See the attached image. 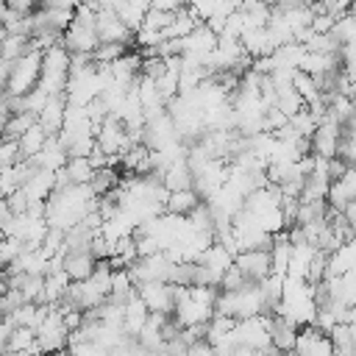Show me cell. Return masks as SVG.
<instances>
[{
	"instance_id": "603a6c76",
	"label": "cell",
	"mask_w": 356,
	"mask_h": 356,
	"mask_svg": "<svg viewBox=\"0 0 356 356\" xmlns=\"http://www.w3.org/2000/svg\"><path fill=\"white\" fill-rule=\"evenodd\" d=\"M125 50H128V44H120V42H100L89 56H92V64H111V61L120 58Z\"/></svg>"
},
{
	"instance_id": "7c38bea8",
	"label": "cell",
	"mask_w": 356,
	"mask_h": 356,
	"mask_svg": "<svg viewBox=\"0 0 356 356\" xmlns=\"http://www.w3.org/2000/svg\"><path fill=\"white\" fill-rule=\"evenodd\" d=\"M295 339H298V325L281 314H270V345L278 353H286L295 350Z\"/></svg>"
},
{
	"instance_id": "cb8c5ba5",
	"label": "cell",
	"mask_w": 356,
	"mask_h": 356,
	"mask_svg": "<svg viewBox=\"0 0 356 356\" xmlns=\"http://www.w3.org/2000/svg\"><path fill=\"white\" fill-rule=\"evenodd\" d=\"M42 17H44V25L50 31L64 33L67 25L72 22V8H42Z\"/></svg>"
},
{
	"instance_id": "d6986e66",
	"label": "cell",
	"mask_w": 356,
	"mask_h": 356,
	"mask_svg": "<svg viewBox=\"0 0 356 356\" xmlns=\"http://www.w3.org/2000/svg\"><path fill=\"white\" fill-rule=\"evenodd\" d=\"M44 139H47V134L39 128V122H33L19 139H17V147H19V159H33L39 150H42V145H44Z\"/></svg>"
},
{
	"instance_id": "277c9868",
	"label": "cell",
	"mask_w": 356,
	"mask_h": 356,
	"mask_svg": "<svg viewBox=\"0 0 356 356\" xmlns=\"http://www.w3.org/2000/svg\"><path fill=\"white\" fill-rule=\"evenodd\" d=\"M136 295L142 298L147 312L172 314V306H175V298H178V286H172L167 281H145V284H136Z\"/></svg>"
},
{
	"instance_id": "8fae6325",
	"label": "cell",
	"mask_w": 356,
	"mask_h": 356,
	"mask_svg": "<svg viewBox=\"0 0 356 356\" xmlns=\"http://www.w3.org/2000/svg\"><path fill=\"white\" fill-rule=\"evenodd\" d=\"M19 189L25 192L28 203L47 200V197H50V192L56 189V172H53V170H42V167H36V170L28 175V181H25Z\"/></svg>"
},
{
	"instance_id": "5bb4252c",
	"label": "cell",
	"mask_w": 356,
	"mask_h": 356,
	"mask_svg": "<svg viewBox=\"0 0 356 356\" xmlns=\"http://www.w3.org/2000/svg\"><path fill=\"white\" fill-rule=\"evenodd\" d=\"M139 67H142V56L139 53H122L120 58H114L108 64V72H111V81L122 83V86H131L136 78H139Z\"/></svg>"
},
{
	"instance_id": "1f68e13d",
	"label": "cell",
	"mask_w": 356,
	"mask_h": 356,
	"mask_svg": "<svg viewBox=\"0 0 356 356\" xmlns=\"http://www.w3.org/2000/svg\"><path fill=\"white\" fill-rule=\"evenodd\" d=\"M6 289H8V286H6V278H3V273H0V298H3Z\"/></svg>"
},
{
	"instance_id": "ffe728a7",
	"label": "cell",
	"mask_w": 356,
	"mask_h": 356,
	"mask_svg": "<svg viewBox=\"0 0 356 356\" xmlns=\"http://www.w3.org/2000/svg\"><path fill=\"white\" fill-rule=\"evenodd\" d=\"M328 36L337 42V47H339V44H350V42H356V19H353V11L345 14V17H339V19H334Z\"/></svg>"
},
{
	"instance_id": "83f0119b",
	"label": "cell",
	"mask_w": 356,
	"mask_h": 356,
	"mask_svg": "<svg viewBox=\"0 0 356 356\" xmlns=\"http://www.w3.org/2000/svg\"><path fill=\"white\" fill-rule=\"evenodd\" d=\"M184 356H217V353H214V345H209L206 339H197V342L186 345V353Z\"/></svg>"
},
{
	"instance_id": "d6a6232c",
	"label": "cell",
	"mask_w": 356,
	"mask_h": 356,
	"mask_svg": "<svg viewBox=\"0 0 356 356\" xmlns=\"http://www.w3.org/2000/svg\"><path fill=\"white\" fill-rule=\"evenodd\" d=\"M3 197H6V192H3V184H0V200H3Z\"/></svg>"
},
{
	"instance_id": "6da1fadb",
	"label": "cell",
	"mask_w": 356,
	"mask_h": 356,
	"mask_svg": "<svg viewBox=\"0 0 356 356\" xmlns=\"http://www.w3.org/2000/svg\"><path fill=\"white\" fill-rule=\"evenodd\" d=\"M214 312L225 314L231 320H245V317H253V314H264L259 284H245V286L231 289V292H217Z\"/></svg>"
},
{
	"instance_id": "9a60e30c",
	"label": "cell",
	"mask_w": 356,
	"mask_h": 356,
	"mask_svg": "<svg viewBox=\"0 0 356 356\" xmlns=\"http://www.w3.org/2000/svg\"><path fill=\"white\" fill-rule=\"evenodd\" d=\"M239 44H242V50H245L250 58H261V56H270V53L275 50V44L270 42L267 28H248V31H242Z\"/></svg>"
},
{
	"instance_id": "4fadbf2b",
	"label": "cell",
	"mask_w": 356,
	"mask_h": 356,
	"mask_svg": "<svg viewBox=\"0 0 356 356\" xmlns=\"http://www.w3.org/2000/svg\"><path fill=\"white\" fill-rule=\"evenodd\" d=\"M95 261L97 259L89 250H70V253L61 256V270L70 275V281H83V278L92 275Z\"/></svg>"
},
{
	"instance_id": "52a82bcc",
	"label": "cell",
	"mask_w": 356,
	"mask_h": 356,
	"mask_svg": "<svg viewBox=\"0 0 356 356\" xmlns=\"http://www.w3.org/2000/svg\"><path fill=\"white\" fill-rule=\"evenodd\" d=\"M217 47V33L206 25V22H197L184 39H181V53L184 56H192V58H197L200 64H203V58H206V53H211Z\"/></svg>"
},
{
	"instance_id": "5b68a950",
	"label": "cell",
	"mask_w": 356,
	"mask_h": 356,
	"mask_svg": "<svg viewBox=\"0 0 356 356\" xmlns=\"http://www.w3.org/2000/svg\"><path fill=\"white\" fill-rule=\"evenodd\" d=\"M95 31L100 42H120V44H134V31L122 25V19L111 8H97L95 11Z\"/></svg>"
},
{
	"instance_id": "44dd1931",
	"label": "cell",
	"mask_w": 356,
	"mask_h": 356,
	"mask_svg": "<svg viewBox=\"0 0 356 356\" xmlns=\"http://www.w3.org/2000/svg\"><path fill=\"white\" fill-rule=\"evenodd\" d=\"M33 122H36V117L31 111H14V114H8L6 128H3V139H19Z\"/></svg>"
},
{
	"instance_id": "7a4b0ae2",
	"label": "cell",
	"mask_w": 356,
	"mask_h": 356,
	"mask_svg": "<svg viewBox=\"0 0 356 356\" xmlns=\"http://www.w3.org/2000/svg\"><path fill=\"white\" fill-rule=\"evenodd\" d=\"M39 70H42V50L22 53L17 61H11V70H8V78H6L3 92L6 95H14V97H22L25 92H31L36 86Z\"/></svg>"
},
{
	"instance_id": "4dcf8cb0",
	"label": "cell",
	"mask_w": 356,
	"mask_h": 356,
	"mask_svg": "<svg viewBox=\"0 0 356 356\" xmlns=\"http://www.w3.org/2000/svg\"><path fill=\"white\" fill-rule=\"evenodd\" d=\"M81 0H39L42 8H75Z\"/></svg>"
},
{
	"instance_id": "d4e9b609",
	"label": "cell",
	"mask_w": 356,
	"mask_h": 356,
	"mask_svg": "<svg viewBox=\"0 0 356 356\" xmlns=\"http://www.w3.org/2000/svg\"><path fill=\"white\" fill-rule=\"evenodd\" d=\"M217 8V0H186V11L197 19V22H206Z\"/></svg>"
},
{
	"instance_id": "ac0fdd59",
	"label": "cell",
	"mask_w": 356,
	"mask_h": 356,
	"mask_svg": "<svg viewBox=\"0 0 356 356\" xmlns=\"http://www.w3.org/2000/svg\"><path fill=\"white\" fill-rule=\"evenodd\" d=\"M197 203H200V197L195 195V189H178V192H167V197H164V211L186 217Z\"/></svg>"
},
{
	"instance_id": "4316f807",
	"label": "cell",
	"mask_w": 356,
	"mask_h": 356,
	"mask_svg": "<svg viewBox=\"0 0 356 356\" xmlns=\"http://www.w3.org/2000/svg\"><path fill=\"white\" fill-rule=\"evenodd\" d=\"M6 206H8V211L11 214H25V209H28V197H25V192L17 186L14 192H8L6 195Z\"/></svg>"
},
{
	"instance_id": "ba28073f",
	"label": "cell",
	"mask_w": 356,
	"mask_h": 356,
	"mask_svg": "<svg viewBox=\"0 0 356 356\" xmlns=\"http://www.w3.org/2000/svg\"><path fill=\"white\" fill-rule=\"evenodd\" d=\"M100 44L95 25H81V22H70L67 31L61 33V47L67 53H92Z\"/></svg>"
},
{
	"instance_id": "9c48e42d",
	"label": "cell",
	"mask_w": 356,
	"mask_h": 356,
	"mask_svg": "<svg viewBox=\"0 0 356 356\" xmlns=\"http://www.w3.org/2000/svg\"><path fill=\"white\" fill-rule=\"evenodd\" d=\"M350 200H356V172H353V167H348L339 178H334L328 184V192H325V203L334 211H342V206H348Z\"/></svg>"
},
{
	"instance_id": "484cf974",
	"label": "cell",
	"mask_w": 356,
	"mask_h": 356,
	"mask_svg": "<svg viewBox=\"0 0 356 356\" xmlns=\"http://www.w3.org/2000/svg\"><path fill=\"white\" fill-rule=\"evenodd\" d=\"M19 161V147H17V139H0V170L11 167Z\"/></svg>"
},
{
	"instance_id": "f546056e",
	"label": "cell",
	"mask_w": 356,
	"mask_h": 356,
	"mask_svg": "<svg viewBox=\"0 0 356 356\" xmlns=\"http://www.w3.org/2000/svg\"><path fill=\"white\" fill-rule=\"evenodd\" d=\"M3 3H6L11 11H17V14H31L39 0H3Z\"/></svg>"
},
{
	"instance_id": "3957f363",
	"label": "cell",
	"mask_w": 356,
	"mask_h": 356,
	"mask_svg": "<svg viewBox=\"0 0 356 356\" xmlns=\"http://www.w3.org/2000/svg\"><path fill=\"white\" fill-rule=\"evenodd\" d=\"M95 145H97V150H103L106 156H117L120 159V153H125L131 145H136L134 139H131V134L125 131V125L117 120V117H103L100 120V125H97V131H95Z\"/></svg>"
},
{
	"instance_id": "8992f818",
	"label": "cell",
	"mask_w": 356,
	"mask_h": 356,
	"mask_svg": "<svg viewBox=\"0 0 356 356\" xmlns=\"http://www.w3.org/2000/svg\"><path fill=\"white\" fill-rule=\"evenodd\" d=\"M234 267L242 273L245 281L250 284H259L261 278H267L273 270H270V250H239L234 253Z\"/></svg>"
},
{
	"instance_id": "e0dca14e",
	"label": "cell",
	"mask_w": 356,
	"mask_h": 356,
	"mask_svg": "<svg viewBox=\"0 0 356 356\" xmlns=\"http://www.w3.org/2000/svg\"><path fill=\"white\" fill-rule=\"evenodd\" d=\"M161 186L167 192H178V189H192V170L186 164V159H175L167 164V170L159 175Z\"/></svg>"
},
{
	"instance_id": "30bf717a",
	"label": "cell",
	"mask_w": 356,
	"mask_h": 356,
	"mask_svg": "<svg viewBox=\"0 0 356 356\" xmlns=\"http://www.w3.org/2000/svg\"><path fill=\"white\" fill-rule=\"evenodd\" d=\"M64 108H67L64 95H50V97H47V103L42 106V111L36 114V122H39V128H42L47 136H56V134L61 131Z\"/></svg>"
},
{
	"instance_id": "f1b7e54d",
	"label": "cell",
	"mask_w": 356,
	"mask_h": 356,
	"mask_svg": "<svg viewBox=\"0 0 356 356\" xmlns=\"http://www.w3.org/2000/svg\"><path fill=\"white\" fill-rule=\"evenodd\" d=\"M184 6H186V0H150V8H156V11H170V14L181 11Z\"/></svg>"
},
{
	"instance_id": "7402d4cb",
	"label": "cell",
	"mask_w": 356,
	"mask_h": 356,
	"mask_svg": "<svg viewBox=\"0 0 356 356\" xmlns=\"http://www.w3.org/2000/svg\"><path fill=\"white\" fill-rule=\"evenodd\" d=\"M28 39L25 33H6L3 36V44H0V58L6 61H17L22 53H28Z\"/></svg>"
},
{
	"instance_id": "2e32d148",
	"label": "cell",
	"mask_w": 356,
	"mask_h": 356,
	"mask_svg": "<svg viewBox=\"0 0 356 356\" xmlns=\"http://www.w3.org/2000/svg\"><path fill=\"white\" fill-rule=\"evenodd\" d=\"M36 167H42V170H61L64 164H67V150H64V145L56 139V136H47L44 139V145H42V150L31 159Z\"/></svg>"
}]
</instances>
